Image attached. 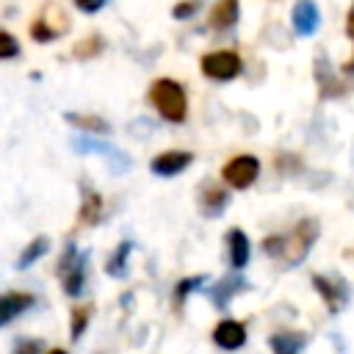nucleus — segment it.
<instances>
[{"label":"nucleus","instance_id":"nucleus-1","mask_svg":"<svg viewBox=\"0 0 354 354\" xmlns=\"http://www.w3.org/2000/svg\"><path fill=\"white\" fill-rule=\"evenodd\" d=\"M149 102L155 105V111L166 119V122H183L188 116V100H185V91L177 80H169V77H160L149 86Z\"/></svg>","mask_w":354,"mask_h":354},{"label":"nucleus","instance_id":"nucleus-2","mask_svg":"<svg viewBox=\"0 0 354 354\" xmlns=\"http://www.w3.org/2000/svg\"><path fill=\"white\" fill-rule=\"evenodd\" d=\"M318 235H321V224L315 221V218H301L293 230H290V235L285 238V246H282V260H285V266L288 268H296L307 254H310V249H313V243L318 241Z\"/></svg>","mask_w":354,"mask_h":354},{"label":"nucleus","instance_id":"nucleus-3","mask_svg":"<svg viewBox=\"0 0 354 354\" xmlns=\"http://www.w3.org/2000/svg\"><path fill=\"white\" fill-rule=\"evenodd\" d=\"M313 285L329 313H340L348 304V282L337 274H313Z\"/></svg>","mask_w":354,"mask_h":354},{"label":"nucleus","instance_id":"nucleus-4","mask_svg":"<svg viewBox=\"0 0 354 354\" xmlns=\"http://www.w3.org/2000/svg\"><path fill=\"white\" fill-rule=\"evenodd\" d=\"M257 174H260V160H257L254 155H235V158L227 160L224 169H221L224 183L232 185V188H238V191L249 188V185L257 180Z\"/></svg>","mask_w":354,"mask_h":354},{"label":"nucleus","instance_id":"nucleus-5","mask_svg":"<svg viewBox=\"0 0 354 354\" xmlns=\"http://www.w3.org/2000/svg\"><path fill=\"white\" fill-rule=\"evenodd\" d=\"M202 72L210 80H232L241 72V58L232 50H216L202 55Z\"/></svg>","mask_w":354,"mask_h":354},{"label":"nucleus","instance_id":"nucleus-6","mask_svg":"<svg viewBox=\"0 0 354 354\" xmlns=\"http://www.w3.org/2000/svg\"><path fill=\"white\" fill-rule=\"evenodd\" d=\"M191 160H194L191 152H185V149H169V152H160V155L152 158L149 171L158 174V177H174L180 171H185L191 166Z\"/></svg>","mask_w":354,"mask_h":354},{"label":"nucleus","instance_id":"nucleus-7","mask_svg":"<svg viewBox=\"0 0 354 354\" xmlns=\"http://www.w3.org/2000/svg\"><path fill=\"white\" fill-rule=\"evenodd\" d=\"M213 343L218 348H224V351H235V348H241L246 343V326L232 321V318H224V321H218L213 326Z\"/></svg>","mask_w":354,"mask_h":354},{"label":"nucleus","instance_id":"nucleus-8","mask_svg":"<svg viewBox=\"0 0 354 354\" xmlns=\"http://www.w3.org/2000/svg\"><path fill=\"white\" fill-rule=\"evenodd\" d=\"M290 22H293V30L299 36H313L318 30V22H321L315 0H296V6L290 11Z\"/></svg>","mask_w":354,"mask_h":354},{"label":"nucleus","instance_id":"nucleus-9","mask_svg":"<svg viewBox=\"0 0 354 354\" xmlns=\"http://www.w3.org/2000/svg\"><path fill=\"white\" fill-rule=\"evenodd\" d=\"M86 266H88V252H77V257L58 274L66 296H80V290L86 285Z\"/></svg>","mask_w":354,"mask_h":354},{"label":"nucleus","instance_id":"nucleus-10","mask_svg":"<svg viewBox=\"0 0 354 354\" xmlns=\"http://www.w3.org/2000/svg\"><path fill=\"white\" fill-rule=\"evenodd\" d=\"M241 290H246V279L238 277V274H232V277H224V279H218L216 285L205 288V296H207L218 310H224V307L230 304V299L238 296Z\"/></svg>","mask_w":354,"mask_h":354},{"label":"nucleus","instance_id":"nucleus-11","mask_svg":"<svg viewBox=\"0 0 354 354\" xmlns=\"http://www.w3.org/2000/svg\"><path fill=\"white\" fill-rule=\"evenodd\" d=\"M224 241H227V252H230V266H232L235 271H241V268L249 263V254H252V246H249L246 232H243L241 227H232Z\"/></svg>","mask_w":354,"mask_h":354},{"label":"nucleus","instance_id":"nucleus-12","mask_svg":"<svg viewBox=\"0 0 354 354\" xmlns=\"http://www.w3.org/2000/svg\"><path fill=\"white\" fill-rule=\"evenodd\" d=\"M230 205V194L221 185H205V191L199 194V210L207 218H218Z\"/></svg>","mask_w":354,"mask_h":354},{"label":"nucleus","instance_id":"nucleus-13","mask_svg":"<svg viewBox=\"0 0 354 354\" xmlns=\"http://www.w3.org/2000/svg\"><path fill=\"white\" fill-rule=\"evenodd\" d=\"M28 307H33V296L14 290V293H3L0 296V326H6L8 321H14L17 315H22Z\"/></svg>","mask_w":354,"mask_h":354},{"label":"nucleus","instance_id":"nucleus-14","mask_svg":"<svg viewBox=\"0 0 354 354\" xmlns=\"http://www.w3.org/2000/svg\"><path fill=\"white\" fill-rule=\"evenodd\" d=\"M238 14H241V8H238V0H218L216 6H213V11H210V28H216V30H230L235 22H238Z\"/></svg>","mask_w":354,"mask_h":354},{"label":"nucleus","instance_id":"nucleus-15","mask_svg":"<svg viewBox=\"0 0 354 354\" xmlns=\"http://www.w3.org/2000/svg\"><path fill=\"white\" fill-rule=\"evenodd\" d=\"M307 335L304 332H277L271 335V351L274 354H299L304 346H307Z\"/></svg>","mask_w":354,"mask_h":354},{"label":"nucleus","instance_id":"nucleus-16","mask_svg":"<svg viewBox=\"0 0 354 354\" xmlns=\"http://www.w3.org/2000/svg\"><path fill=\"white\" fill-rule=\"evenodd\" d=\"M100 213H102V196L91 188H83V202H80V224L91 227L100 221Z\"/></svg>","mask_w":354,"mask_h":354},{"label":"nucleus","instance_id":"nucleus-17","mask_svg":"<svg viewBox=\"0 0 354 354\" xmlns=\"http://www.w3.org/2000/svg\"><path fill=\"white\" fill-rule=\"evenodd\" d=\"M130 252H133V241H122V243L113 249V254L108 257V263H105V274L122 279V277L127 274V257H130Z\"/></svg>","mask_w":354,"mask_h":354},{"label":"nucleus","instance_id":"nucleus-18","mask_svg":"<svg viewBox=\"0 0 354 354\" xmlns=\"http://www.w3.org/2000/svg\"><path fill=\"white\" fill-rule=\"evenodd\" d=\"M69 124H75L77 130H83V133H94V136H105V133H111V124L105 122V119H100V116H88V113H66L64 116Z\"/></svg>","mask_w":354,"mask_h":354},{"label":"nucleus","instance_id":"nucleus-19","mask_svg":"<svg viewBox=\"0 0 354 354\" xmlns=\"http://www.w3.org/2000/svg\"><path fill=\"white\" fill-rule=\"evenodd\" d=\"M47 249H50V241L44 238V235H39V238H33L25 249H22V254H19V260H17V268H30L41 254H47Z\"/></svg>","mask_w":354,"mask_h":354},{"label":"nucleus","instance_id":"nucleus-20","mask_svg":"<svg viewBox=\"0 0 354 354\" xmlns=\"http://www.w3.org/2000/svg\"><path fill=\"white\" fill-rule=\"evenodd\" d=\"M88 318H91V304H80V307L72 310V321H69V335H72V340H77V337L86 332Z\"/></svg>","mask_w":354,"mask_h":354},{"label":"nucleus","instance_id":"nucleus-21","mask_svg":"<svg viewBox=\"0 0 354 354\" xmlns=\"http://www.w3.org/2000/svg\"><path fill=\"white\" fill-rule=\"evenodd\" d=\"M205 282H207V274H196V277H185V279H180L177 288H174V304L180 307V304L185 301V296H188L191 290H196L199 285H205Z\"/></svg>","mask_w":354,"mask_h":354},{"label":"nucleus","instance_id":"nucleus-22","mask_svg":"<svg viewBox=\"0 0 354 354\" xmlns=\"http://www.w3.org/2000/svg\"><path fill=\"white\" fill-rule=\"evenodd\" d=\"M346 33H348V41H351V58L340 69H343V75H354V3L348 6V14H346Z\"/></svg>","mask_w":354,"mask_h":354},{"label":"nucleus","instance_id":"nucleus-23","mask_svg":"<svg viewBox=\"0 0 354 354\" xmlns=\"http://www.w3.org/2000/svg\"><path fill=\"white\" fill-rule=\"evenodd\" d=\"M30 36H33L36 41H50V39H55V36H58V30H55V28H50L44 19H36V22L30 25Z\"/></svg>","mask_w":354,"mask_h":354},{"label":"nucleus","instance_id":"nucleus-24","mask_svg":"<svg viewBox=\"0 0 354 354\" xmlns=\"http://www.w3.org/2000/svg\"><path fill=\"white\" fill-rule=\"evenodd\" d=\"M14 55H19V41L11 33L0 30V58H14Z\"/></svg>","mask_w":354,"mask_h":354},{"label":"nucleus","instance_id":"nucleus-25","mask_svg":"<svg viewBox=\"0 0 354 354\" xmlns=\"http://www.w3.org/2000/svg\"><path fill=\"white\" fill-rule=\"evenodd\" d=\"M97 50H102V39H100V36H91L88 41H80V44L75 47V55H80V58H88V55H94Z\"/></svg>","mask_w":354,"mask_h":354},{"label":"nucleus","instance_id":"nucleus-26","mask_svg":"<svg viewBox=\"0 0 354 354\" xmlns=\"http://www.w3.org/2000/svg\"><path fill=\"white\" fill-rule=\"evenodd\" d=\"M282 246H285V238H282V235H268V238L263 241V252H266L268 257H279V254H282Z\"/></svg>","mask_w":354,"mask_h":354},{"label":"nucleus","instance_id":"nucleus-27","mask_svg":"<svg viewBox=\"0 0 354 354\" xmlns=\"http://www.w3.org/2000/svg\"><path fill=\"white\" fill-rule=\"evenodd\" d=\"M75 257H77V246H75V243H66V249H64V254H61V260H58V266H55V274H61Z\"/></svg>","mask_w":354,"mask_h":354},{"label":"nucleus","instance_id":"nucleus-28","mask_svg":"<svg viewBox=\"0 0 354 354\" xmlns=\"http://www.w3.org/2000/svg\"><path fill=\"white\" fill-rule=\"evenodd\" d=\"M41 351V340H19L14 354H39Z\"/></svg>","mask_w":354,"mask_h":354},{"label":"nucleus","instance_id":"nucleus-29","mask_svg":"<svg viewBox=\"0 0 354 354\" xmlns=\"http://www.w3.org/2000/svg\"><path fill=\"white\" fill-rule=\"evenodd\" d=\"M196 11V3H180V6H174V19H188L191 14Z\"/></svg>","mask_w":354,"mask_h":354},{"label":"nucleus","instance_id":"nucleus-30","mask_svg":"<svg viewBox=\"0 0 354 354\" xmlns=\"http://www.w3.org/2000/svg\"><path fill=\"white\" fill-rule=\"evenodd\" d=\"M75 6L80 11H86V14H94V11H100L105 6V0H75Z\"/></svg>","mask_w":354,"mask_h":354},{"label":"nucleus","instance_id":"nucleus-31","mask_svg":"<svg viewBox=\"0 0 354 354\" xmlns=\"http://www.w3.org/2000/svg\"><path fill=\"white\" fill-rule=\"evenodd\" d=\"M47 354H66L64 348H53V351H47Z\"/></svg>","mask_w":354,"mask_h":354}]
</instances>
